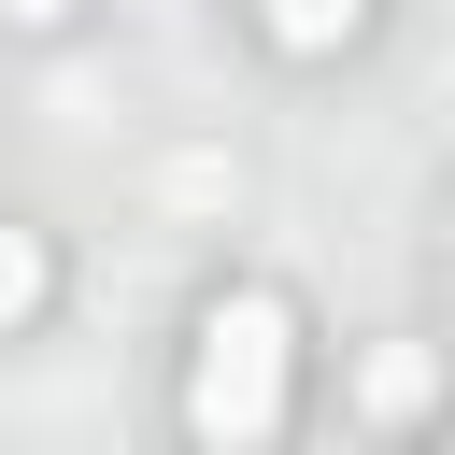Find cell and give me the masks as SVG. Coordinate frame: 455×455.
Listing matches in <instances>:
<instances>
[{"mask_svg":"<svg viewBox=\"0 0 455 455\" xmlns=\"http://www.w3.org/2000/svg\"><path fill=\"white\" fill-rule=\"evenodd\" d=\"M284 384H299V313H284L270 284H228V299L199 313V355H185V427H199L213 455H270Z\"/></svg>","mask_w":455,"mask_h":455,"instance_id":"cell-1","label":"cell"},{"mask_svg":"<svg viewBox=\"0 0 455 455\" xmlns=\"http://www.w3.org/2000/svg\"><path fill=\"white\" fill-rule=\"evenodd\" d=\"M256 14H270V43H284V57H327V43H355V28H370V0H256Z\"/></svg>","mask_w":455,"mask_h":455,"instance_id":"cell-2","label":"cell"},{"mask_svg":"<svg viewBox=\"0 0 455 455\" xmlns=\"http://www.w3.org/2000/svg\"><path fill=\"white\" fill-rule=\"evenodd\" d=\"M57 299V256H43V228H0V327H28Z\"/></svg>","mask_w":455,"mask_h":455,"instance_id":"cell-3","label":"cell"},{"mask_svg":"<svg viewBox=\"0 0 455 455\" xmlns=\"http://www.w3.org/2000/svg\"><path fill=\"white\" fill-rule=\"evenodd\" d=\"M370 412H427V355H370Z\"/></svg>","mask_w":455,"mask_h":455,"instance_id":"cell-4","label":"cell"},{"mask_svg":"<svg viewBox=\"0 0 455 455\" xmlns=\"http://www.w3.org/2000/svg\"><path fill=\"white\" fill-rule=\"evenodd\" d=\"M0 14H14V28H71L85 0H0Z\"/></svg>","mask_w":455,"mask_h":455,"instance_id":"cell-5","label":"cell"},{"mask_svg":"<svg viewBox=\"0 0 455 455\" xmlns=\"http://www.w3.org/2000/svg\"><path fill=\"white\" fill-rule=\"evenodd\" d=\"M441 242H455V213H441Z\"/></svg>","mask_w":455,"mask_h":455,"instance_id":"cell-6","label":"cell"}]
</instances>
